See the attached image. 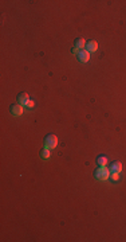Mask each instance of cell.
Returning <instances> with one entry per match:
<instances>
[{"mask_svg": "<svg viewBox=\"0 0 126 242\" xmlns=\"http://www.w3.org/2000/svg\"><path fill=\"white\" fill-rule=\"evenodd\" d=\"M10 110L14 116H20L23 113V106L22 104H12L10 105Z\"/></svg>", "mask_w": 126, "mask_h": 242, "instance_id": "obj_4", "label": "cell"}, {"mask_svg": "<svg viewBox=\"0 0 126 242\" xmlns=\"http://www.w3.org/2000/svg\"><path fill=\"white\" fill-rule=\"evenodd\" d=\"M76 56H78V60H79V62L86 63V62H89V59H90V52H89L86 48H83V50H79V51H78Z\"/></svg>", "mask_w": 126, "mask_h": 242, "instance_id": "obj_3", "label": "cell"}, {"mask_svg": "<svg viewBox=\"0 0 126 242\" xmlns=\"http://www.w3.org/2000/svg\"><path fill=\"white\" fill-rule=\"evenodd\" d=\"M24 105H26L27 108H34V106H35V102H34V101H32V100H28V101H27V102L24 104Z\"/></svg>", "mask_w": 126, "mask_h": 242, "instance_id": "obj_12", "label": "cell"}, {"mask_svg": "<svg viewBox=\"0 0 126 242\" xmlns=\"http://www.w3.org/2000/svg\"><path fill=\"white\" fill-rule=\"evenodd\" d=\"M51 156V151H50V148H43V149H40V157H43V159H48V157Z\"/></svg>", "mask_w": 126, "mask_h": 242, "instance_id": "obj_10", "label": "cell"}, {"mask_svg": "<svg viewBox=\"0 0 126 242\" xmlns=\"http://www.w3.org/2000/svg\"><path fill=\"white\" fill-rule=\"evenodd\" d=\"M110 177H111V180L113 182H117L119 179V175H118V172H113L111 175H110Z\"/></svg>", "mask_w": 126, "mask_h": 242, "instance_id": "obj_11", "label": "cell"}, {"mask_svg": "<svg viewBox=\"0 0 126 242\" xmlns=\"http://www.w3.org/2000/svg\"><path fill=\"white\" fill-rule=\"evenodd\" d=\"M86 50L89 52H94L98 50V43L95 42V40H89V42L86 43Z\"/></svg>", "mask_w": 126, "mask_h": 242, "instance_id": "obj_5", "label": "cell"}, {"mask_svg": "<svg viewBox=\"0 0 126 242\" xmlns=\"http://www.w3.org/2000/svg\"><path fill=\"white\" fill-rule=\"evenodd\" d=\"M44 145L50 149L55 148L56 145H58V137H56L54 133H48V135L44 137Z\"/></svg>", "mask_w": 126, "mask_h": 242, "instance_id": "obj_2", "label": "cell"}, {"mask_svg": "<svg viewBox=\"0 0 126 242\" xmlns=\"http://www.w3.org/2000/svg\"><path fill=\"white\" fill-rule=\"evenodd\" d=\"M94 176L97 179L99 180H105L107 179V177H110V172H109V168H106V165L105 167H98L94 171Z\"/></svg>", "mask_w": 126, "mask_h": 242, "instance_id": "obj_1", "label": "cell"}, {"mask_svg": "<svg viewBox=\"0 0 126 242\" xmlns=\"http://www.w3.org/2000/svg\"><path fill=\"white\" fill-rule=\"evenodd\" d=\"M28 100H30V98H28V94L26 92H22V93H19V94H18V104H23L24 105Z\"/></svg>", "mask_w": 126, "mask_h": 242, "instance_id": "obj_8", "label": "cell"}, {"mask_svg": "<svg viewBox=\"0 0 126 242\" xmlns=\"http://www.w3.org/2000/svg\"><path fill=\"white\" fill-rule=\"evenodd\" d=\"M86 40H85L83 38H76L74 40V46L78 48V50H83V47H86Z\"/></svg>", "mask_w": 126, "mask_h": 242, "instance_id": "obj_7", "label": "cell"}, {"mask_svg": "<svg viewBox=\"0 0 126 242\" xmlns=\"http://www.w3.org/2000/svg\"><path fill=\"white\" fill-rule=\"evenodd\" d=\"M97 164L99 165V167H105V165L107 164V157L103 156V155H99L97 157Z\"/></svg>", "mask_w": 126, "mask_h": 242, "instance_id": "obj_9", "label": "cell"}, {"mask_svg": "<svg viewBox=\"0 0 126 242\" xmlns=\"http://www.w3.org/2000/svg\"><path fill=\"white\" fill-rule=\"evenodd\" d=\"M109 171L111 172H121L122 171V163L121 161H114L113 164H110V168H109Z\"/></svg>", "mask_w": 126, "mask_h": 242, "instance_id": "obj_6", "label": "cell"}]
</instances>
